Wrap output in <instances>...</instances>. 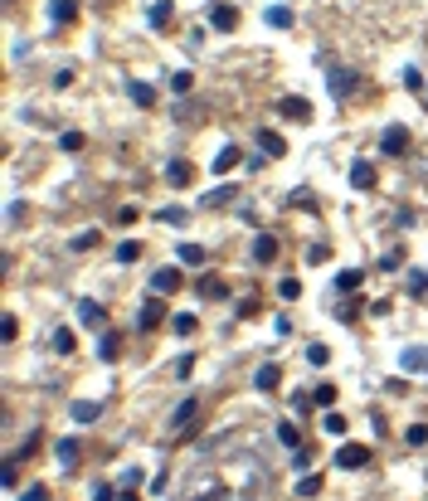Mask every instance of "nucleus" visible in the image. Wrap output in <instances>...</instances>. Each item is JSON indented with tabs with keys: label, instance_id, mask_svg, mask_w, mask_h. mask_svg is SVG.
I'll use <instances>...</instances> for the list:
<instances>
[{
	"label": "nucleus",
	"instance_id": "f257e3e1",
	"mask_svg": "<svg viewBox=\"0 0 428 501\" xmlns=\"http://www.w3.org/2000/svg\"><path fill=\"white\" fill-rule=\"evenodd\" d=\"M336 467H341V472L370 467V448H365V443H341V448H336Z\"/></svg>",
	"mask_w": 428,
	"mask_h": 501
},
{
	"label": "nucleus",
	"instance_id": "f03ea898",
	"mask_svg": "<svg viewBox=\"0 0 428 501\" xmlns=\"http://www.w3.org/2000/svg\"><path fill=\"white\" fill-rule=\"evenodd\" d=\"M380 151H385V156H404V151H409V127L390 122V127L380 132Z\"/></svg>",
	"mask_w": 428,
	"mask_h": 501
},
{
	"label": "nucleus",
	"instance_id": "7ed1b4c3",
	"mask_svg": "<svg viewBox=\"0 0 428 501\" xmlns=\"http://www.w3.org/2000/svg\"><path fill=\"white\" fill-rule=\"evenodd\" d=\"M326 83H331V98H336V102H345L350 93H355V73H350V69H341V64H331V69H326Z\"/></svg>",
	"mask_w": 428,
	"mask_h": 501
},
{
	"label": "nucleus",
	"instance_id": "20e7f679",
	"mask_svg": "<svg viewBox=\"0 0 428 501\" xmlns=\"http://www.w3.org/2000/svg\"><path fill=\"white\" fill-rule=\"evenodd\" d=\"M73 311H78V321H83L88 331H107V311H103V306H98L93 297H83L78 306H73Z\"/></svg>",
	"mask_w": 428,
	"mask_h": 501
},
{
	"label": "nucleus",
	"instance_id": "39448f33",
	"mask_svg": "<svg viewBox=\"0 0 428 501\" xmlns=\"http://www.w3.org/2000/svg\"><path fill=\"white\" fill-rule=\"evenodd\" d=\"M161 321H166V302H161V297L141 302V311H136V326H141V331H156Z\"/></svg>",
	"mask_w": 428,
	"mask_h": 501
},
{
	"label": "nucleus",
	"instance_id": "423d86ee",
	"mask_svg": "<svg viewBox=\"0 0 428 501\" xmlns=\"http://www.w3.org/2000/svg\"><path fill=\"white\" fill-rule=\"evenodd\" d=\"M278 112L287 122H312V102L307 98H278Z\"/></svg>",
	"mask_w": 428,
	"mask_h": 501
},
{
	"label": "nucleus",
	"instance_id": "0eeeda50",
	"mask_svg": "<svg viewBox=\"0 0 428 501\" xmlns=\"http://www.w3.org/2000/svg\"><path fill=\"white\" fill-rule=\"evenodd\" d=\"M258 151L268 156V161H278V156H287V141H283V132H258Z\"/></svg>",
	"mask_w": 428,
	"mask_h": 501
},
{
	"label": "nucleus",
	"instance_id": "6e6552de",
	"mask_svg": "<svg viewBox=\"0 0 428 501\" xmlns=\"http://www.w3.org/2000/svg\"><path fill=\"white\" fill-rule=\"evenodd\" d=\"M54 458H59V467H78L83 443H78V438H59V443H54Z\"/></svg>",
	"mask_w": 428,
	"mask_h": 501
},
{
	"label": "nucleus",
	"instance_id": "1a4fd4ad",
	"mask_svg": "<svg viewBox=\"0 0 428 501\" xmlns=\"http://www.w3.org/2000/svg\"><path fill=\"white\" fill-rule=\"evenodd\" d=\"M424 365H428V351H424V346H404V351H399V370L424 375Z\"/></svg>",
	"mask_w": 428,
	"mask_h": 501
},
{
	"label": "nucleus",
	"instance_id": "9d476101",
	"mask_svg": "<svg viewBox=\"0 0 428 501\" xmlns=\"http://www.w3.org/2000/svg\"><path fill=\"white\" fill-rule=\"evenodd\" d=\"M166 181H171V185H176V190H185V185H190V181H195V166H190V161H180V156H176V161H171V166H166Z\"/></svg>",
	"mask_w": 428,
	"mask_h": 501
},
{
	"label": "nucleus",
	"instance_id": "9b49d317",
	"mask_svg": "<svg viewBox=\"0 0 428 501\" xmlns=\"http://www.w3.org/2000/svg\"><path fill=\"white\" fill-rule=\"evenodd\" d=\"M176 263H180V268H205L210 253H205L200 244H180V248H176Z\"/></svg>",
	"mask_w": 428,
	"mask_h": 501
},
{
	"label": "nucleus",
	"instance_id": "f8f14e48",
	"mask_svg": "<svg viewBox=\"0 0 428 501\" xmlns=\"http://www.w3.org/2000/svg\"><path fill=\"white\" fill-rule=\"evenodd\" d=\"M49 24H69V20H78V0H49Z\"/></svg>",
	"mask_w": 428,
	"mask_h": 501
},
{
	"label": "nucleus",
	"instance_id": "ddd939ff",
	"mask_svg": "<svg viewBox=\"0 0 428 501\" xmlns=\"http://www.w3.org/2000/svg\"><path fill=\"white\" fill-rule=\"evenodd\" d=\"M151 288H156V292H176V288H180V263H176V268H156V273H151Z\"/></svg>",
	"mask_w": 428,
	"mask_h": 501
},
{
	"label": "nucleus",
	"instance_id": "4468645a",
	"mask_svg": "<svg viewBox=\"0 0 428 501\" xmlns=\"http://www.w3.org/2000/svg\"><path fill=\"white\" fill-rule=\"evenodd\" d=\"M210 24L219 29V34H229V29L238 24V10H234V5H214V10H210Z\"/></svg>",
	"mask_w": 428,
	"mask_h": 501
},
{
	"label": "nucleus",
	"instance_id": "2eb2a0df",
	"mask_svg": "<svg viewBox=\"0 0 428 501\" xmlns=\"http://www.w3.org/2000/svg\"><path fill=\"white\" fill-rule=\"evenodd\" d=\"M98 414H103V404H98V400H78L73 409H69L73 423H98Z\"/></svg>",
	"mask_w": 428,
	"mask_h": 501
},
{
	"label": "nucleus",
	"instance_id": "dca6fc26",
	"mask_svg": "<svg viewBox=\"0 0 428 501\" xmlns=\"http://www.w3.org/2000/svg\"><path fill=\"white\" fill-rule=\"evenodd\" d=\"M127 98L136 102V107H151V102H156V88L141 83V78H127Z\"/></svg>",
	"mask_w": 428,
	"mask_h": 501
},
{
	"label": "nucleus",
	"instance_id": "f3484780",
	"mask_svg": "<svg viewBox=\"0 0 428 501\" xmlns=\"http://www.w3.org/2000/svg\"><path fill=\"white\" fill-rule=\"evenodd\" d=\"M171 15H176V5H171V0H156V5L146 10V20H151V29H171Z\"/></svg>",
	"mask_w": 428,
	"mask_h": 501
},
{
	"label": "nucleus",
	"instance_id": "a211bd4d",
	"mask_svg": "<svg viewBox=\"0 0 428 501\" xmlns=\"http://www.w3.org/2000/svg\"><path fill=\"white\" fill-rule=\"evenodd\" d=\"M350 185H355V190H375V166H370V161H355V166H350Z\"/></svg>",
	"mask_w": 428,
	"mask_h": 501
},
{
	"label": "nucleus",
	"instance_id": "6ab92c4d",
	"mask_svg": "<svg viewBox=\"0 0 428 501\" xmlns=\"http://www.w3.org/2000/svg\"><path fill=\"white\" fill-rule=\"evenodd\" d=\"M273 258H278V239L273 234H258L253 239V263H273Z\"/></svg>",
	"mask_w": 428,
	"mask_h": 501
},
{
	"label": "nucleus",
	"instance_id": "aec40b11",
	"mask_svg": "<svg viewBox=\"0 0 428 501\" xmlns=\"http://www.w3.org/2000/svg\"><path fill=\"white\" fill-rule=\"evenodd\" d=\"M360 283H365V273H360V268H341V273H336V292H345V297H350V292H360Z\"/></svg>",
	"mask_w": 428,
	"mask_h": 501
},
{
	"label": "nucleus",
	"instance_id": "412c9836",
	"mask_svg": "<svg viewBox=\"0 0 428 501\" xmlns=\"http://www.w3.org/2000/svg\"><path fill=\"white\" fill-rule=\"evenodd\" d=\"M171 331H176V336H195V331H200V316H195V311H171Z\"/></svg>",
	"mask_w": 428,
	"mask_h": 501
},
{
	"label": "nucleus",
	"instance_id": "4be33fe9",
	"mask_svg": "<svg viewBox=\"0 0 428 501\" xmlns=\"http://www.w3.org/2000/svg\"><path fill=\"white\" fill-rule=\"evenodd\" d=\"M238 156H243V151H238V146H234V141H229V146H224V151H219V156H214V176H229V171H234V166H238Z\"/></svg>",
	"mask_w": 428,
	"mask_h": 501
},
{
	"label": "nucleus",
	"instance_id": "5701e85b",
	"mask_svg": "<svg viewBox=\"0 0 428 501\" xmlns=\"http://www.w3.org/2000/svg\"><path fill=\"white\" fill-rule=\"evenodd\" d=\"M49 346H54V355H73V346H78V336H73L69 326H59V331L49 336Z\"/></svg>",
	"mask_w": 428,
	"mask_h": 501
},
{
	"label": "nucleus",
	"instance_id": "b1692460",
	"mask_svg": "<svg viewBox=\"0 0 428 501\" xmlns=\"http://www.w3.org/2000/svg\"><path fill=\"white\" fill-rule=\"evenodd\" d=\"M253 385H258V390H263V395H273V390H278V385H283V370H278V365H263V370H258V375H253Z\"/></svg>",
	"mask_w": 428,
	"mask_h": 501
},
{
	"label": "nucleus",
	"instance_id": "393cba45",
	"mask_svg": "<svg viewBox=\"0 0 428 501\" xmlns=\"http://www.w3.org/2000/svg\"><path fill=\"white\" fill-rule=\"evenodd\" d=\"M195 409H200L195 395H190V400H180V404H176V414H171V428H185V423L195 418Z\"/></svg>",
	"mask_w": 428,
	"mask_h": 501
},
{
	"label": "nucleus",
	"instance_id": "a878e982",
	"mask_svg": "<svg viewBox=\"0 0 428 501\" xmlns=\"http://www.w3.org/2000/svg\"><path fill=\"white\" fill-rule=\"evenodd\" d=\"M404 292H409V297H424L428 292V273L424 268H409V273H404Z\"/></svg>",
	"mask_w": 428,
	"mask_h": 501
},
{
	"label": "nucleus",
	"instance_id": "bb28decb",
	"mask_svg": "<svg viewBox=\"0 0 428 501\" xmlns=\"http://www.w3.org/2000/svg\"><path fill=\"white\" fill-rule=\"evenodd\" d=\"M263 20H268V24H273V29H292V24H297V15H292V10H287V5H273V10H268V15H263Z\"/></svg>",
	"mask_w": 428,
	"mask_h": 501
},
{
	"label": "nucleus",
	"instance_id": "cd10ccee",
	"mask_svg": "<svg viewBox=\"0 0 428 501\" xmlns=\"http://www.w3.org/2000/svg\"><path fill=\"white\" fill-rule=\"evenodd\" d=\"M229 200H238V185H219V190H210V195H205V209H219V204H229Z\"/></svg>",
	"mask_w": 428,
	"mask_h": 501
},
{
	"label": "nucleus",
	"instance_id": "c85d7f7f",
	"mask_svg": "<svg viewBox=\"0 0 428 501\" xmlns=\"http://www.w3.org/2000/svg\"><path fill=\"white\" fill-rule=\"evenodd\" d=\"M98 355H103V360H117V355H122V336H117V331H103V341H98Z\"/></svg>",
	"mask_w": 428,
	"mask_h": 501
},
{
	"label": "nucleus",
	"instance_id": "c756f323",
	"mask_svg": "<svg viewBox=\"0 0 428 501\" xmlns=\"http://www.w3.org/2000/svg\"><path fill=\"white\" fill-rule=\"evenodd\" d=\"M292 492H297V497H302V501H307V497H317V492H321V477H317V472H302Z\"/></svg>",
	"mask_w": 428,
	"mask_h": 501
},
{
	"label": "nucleus",
	"instance_id": "7c9ffc66",
	"mask_svg": "<svg viewBox=\"0 0 428 501\" xmlns=\"http://www.w3.org/2000/svg\"><path fill=\"white\" fill-rule=\"evenodd\" d=\"M112 253H117V263H136V258H141V244H136V239H122Z\"/></svg>",
	"mask_w": 428,
	"mask_h": 501
},
{
	"label": "nucleus",
	"instance_id": "2f4dec72",
	"mask_svg": "<svg viewBox=\"0 0 428 501\" xmlns=\"http://www.w3.org/2000/svg\"><path fill=\"white\" fill-rule=\"evenodd\" d=\"M200 297H205V302H219V297H224V283H219L214 273H205V278H200Z\"/></svg>",
	"mask_w": 428,
	"mask_h": 501
},
{
	"label": "nucleus",
	"instance_id": "473e14b6",
	"mask_svg": "<svg viewBox=\"0 0 428 501\" xmlns=\"http://www.w3.org/2000/svg\"><path fill=\"white\" fill-rule=\"evenodd\" d=\"M185 219H190V209H180V204H166V209H161V224H176V229H180Z\"/></svg>",
	"mask_w": 428,
	"mask_h": 501
},
{
	"label": "nucleus",
	"instance_id": "72a5a7b5",
	"mask_svg": "<svg viewBox=\"0 0 428 501\" xmlns=\"http://www.w3.org/2000/svg\"><path fill=\"white\" fill-rule=\"evenodd\" d=\"M112 219H117V229H131V224L141 219V209H136V204H122V209H117Z\"/></svg>",
	"mask_w": 428,
	"mask_h": 501
},
{
	"label": "nucleus",
	"instance_id": "f704fd0d",
	"mask_svg": "<svg viewBox=\"0 0 428 501\" xmlns=\"http://www.w3.org/2000/svg\"><path fill=\"white\" fill-rule=\"evenodd\" d=\"M321 428H326L331 438H341V433H345V414H336V409H331V414L321 418Z\"/></svg>",
	"mask_w": 428,
	"mask_h": 501
},
{
	"label": "nucleus",
	"instance_id": "c9c22d12",
	"mask_svg": "<svg viewBox=\"0 0 428 501\" xmlns=\"http://www.w3.org/2000/svg\"><path fill=\"white\" fill-rule=\"evenodd\" d=\"M278 443H283V448H302V433H297L292 423H278Z\"/></svg>",
	"mask_w": 428,
	"mask_h": 501
},
{
	"label": "nucleus",
	"instance_id": "e433bc0d",
	"mask_svg": "<svg viewBox=\"0 0 428 501\" xmlns=\"http://www.w3.org/2000/svg\"><path fill=\"white\" fill-rule=\"evenodd\" d=\"M278 297H283V302H297V297H302V283H297V278H283V283H278Z\"/></svg>",
	"mask_w": 428,
	"mask_h": 501
},
{
	"label": "nucleus",
	"instance_id": "4c0bfd02",
	"mask_svg": "<svg viewBox=\"0 0 428 501\" xmlns=\"http://www.w3.org/2000/svg\"><path fill=\"white\" fill-rule=\"evenodd\" d=\"M404 443H409V448H424V443H428V423H409Z\"/></svg>",
	"mask_w": 428,
	"mask_h": 501
},
{
	"label": "nucleus",
	"instance_id": "58836bf2",
	"mask_svg": "<svg viewBox=\"0 0 428 501\" xmlns=\"http://www.w3.org/2000/svg\"><path fill=\"white\" fill-rule=\"evenodd\" d=\"M312 404L331 409V404H336V385H317V390H312Z\"/></svg>",
	"mask_w": 428,
	"mask_h": 501
},
{
	"label": "nucleus",
	"instance_id": "ea45409f",
	"mask_svg": "<svg viewBox=\"0 0 428 501\" xmlns=\"http://www.w3.org/2000/svg\"><path fill=\"white\" fill-rule=\"evenodd\" d=\"M190 88H195V78H190V73H171V93H180V98H185Z\"/></svg>",
	"mask_w": 428,
	"mask_h": 501
},
{
	"label": "nucleus",
	"instance_id": "a19ab883",
	"mask_svg": "<svg viewBox=\"0 0 428 501\" xmlns=\"http://www.w3.org/2000/svg\"><path fill=\"white\" fill-rule=\"evenodd\" d=\"M98 239H103V234H98V229H83V234H78V239H73V248H78V253H83V248H98Z\"/></svg>",
	"mask_w": 428,
	"mask_h": 501
},
{
	"label": "nucleus",
	"instance_id": "79ce46f5",
	"mask_svg": "<svg viewBox=\"0 0 428 501\" xmlns=\"http://www.w3.org/2000/svg\"><path fill=\"white\" fill-rule=\"evenodd\" d=\"M380 268H385V273H399V268H404V253H399V248H394V253H380Z\"/></svg>",
	"mask_w": 428,
	"mask_h": 501
},
{
	"label": "nucleus",
	"instance_id": "37998d69",
	"mask_svg": "<svg viewBox=\"0 0 428 501\" xmlns=\"http://www.w3.org/2000/svg\"><path fill=\"white\" fill-rule=\"evenodd\" d=\"M404 88H414V93H424L428 83H424V73H419V69H414V64H409V69H404Z\"/></svg>",
	"mask_w": 428,
	"mask_h": 501
},
{
	"label": "nucleus",
	"instance_id": "c03bdc74",
	"mask_svg": "<svg viewBox=\"0 0 428 501\" xmlns=\"http://www.w3.org/2000/svg\"><path fill=\"white\" fill-rule=\"evenodd\" d=\"M59 146H64V151H83V132H64Z\"/></svg>",
	"mask_w": 428,
	"mask_h": 501
},
{
	"label": "nucleus",
	"instance_id": "a18cd8bd",
	"mask_svg": "<svg viewBox=\"0 0 428 501\" xmlns=\"http://www.w3.org/2000/svg\"><path fill=\"white\" fill-rule=\"evenodd\" d=\"M136 487H141V467H127L122 472V492H136Z\"/></svg>",
	"mask_w": 428,
	"mask_h": 501
},
{
	"label": "nucleus",
	"instance_id": "49530a36",
	"mask_svg": "<svg viewBox=\"0 0 428 501\" xmlns=\"http://www.w3.org/2000/svg\"><path fill=\"white\" fill-rule=\"evenodd\" d=\"M307 360H312V365H326V360H331V351H326V346H307Z\"/></svg>",
	"mask_w": 428,
	"mask_h": 501
},
{
	"label": "nucleus",
	"instance_id": "de8ad7c7",
	"mask_svg": "<svg viewBox=\"0 0 428 501\" xmlns=\"http://www.w3.org/2000/svg\"><path fill=\"white\" fill-rule=\"evenodd\" d=\"M0 336H5V341H15V336H20V321H15L10 311H5V321H0Z\"/></svg>",
	"mask_w": 428,
	"mask_h": 501
},
{
	"label": "nucleus",
	"instance_id": "09e8293b",
	"mask_svg": "<svg viewBox=\"0 0 428 501\" xmlns=\"http://www.w3.org/2000/svg\"><path fill=\"white\" fill-rule=\"evenodd\" d=\"M93 501H122V492H112L107 482H98V487H93Z\"/></svg>",
	"mask_w": 428,
	"mask_h": 501
},
{
	"label": "nucleus",
	"instance_id": "8fccbe9b",
	"mask_svg": "<svg viewBox=\"0 0 428 501\" xmlns=\"http://www.w3.org/2000/svg\"><path fill=\"white\" fill-rule=\"evenodd\" d=\"M326 258H331V248H326V244H312V248H307V263H326Z\"/></svg>",
	"mask_w": 428,
	"mask_h": 501
},
{
	"label": "nucleus",
	"instance_id": "3c124183",
	"mask_svg": "<svg viewBox=\"0 0 428 501\" xmlns=\"http://www.w3.org/2000/svg\"><path fill=\"white\" fill-rule=\"evenodd\" d=\"M190 370H195V360H190V355H180V360H176V370H171V375H180V380H190Z\"/></svg>",
	"mask_w": 428,
	"mask_h": 501
},
{
	"label": "nucleus",
	"instance_id": "603ef678",
	"mask_svg": "<svg viewBox=\"0 0 428 501\" xmlns=\"http://www.w3.org/2000/svg\"><path fill=\"white\" fill-rule=\"evenodd\" d=\"M190 501H229V492H224V487H210V492H200V497H190Z\"/></svg>",
	"mask_w": 428,
	"mask_h": 501
},
{
	"label": "nucleus",
	"instance_id": "864d4df0",
	"mask_svg": "<svg viewBox=\"0 0 428 501\" xmlns=\"http://www.w3.org/2000/svg\"><path fill=\"white\" fill-rule=\"evenodd\" d=\"M292 463L297 467H312V448H292Z\"/></svg>",
	"mask_w": 428,
	"mask_h": 501
},
{
	"label": "nucleus",
	"instance_id": "5fc2aeb1",
	"mask_svg": "<svg viewBox=\"0 0 428 501\" xmlns=\"http://www.w3.org/2000/svg\"><path fill=\"white\" fill-rule=\"evenodd\" d=\"M20 501H49V492H44V487L34 482V487H29V492H24V497H20Z\"/></svg>",
	"mask_w": 428,
	"mask_h": 501
},
{
	"label": "nucleus",
	"instance_id": "6e6d98bb",
	"mask_svg": "<svg viewBox=\"0 0 428 501\" xmlns=\"http://www.w3.org/2000/svg\"><path fill=\"white\" fill-rule=\"evenodd\" d=\"M419 102H424V107H428V88H424V98H419Z\"/></svg>",
	"mask_w": 428,
	"mask_h": 501
}]
</instances>
